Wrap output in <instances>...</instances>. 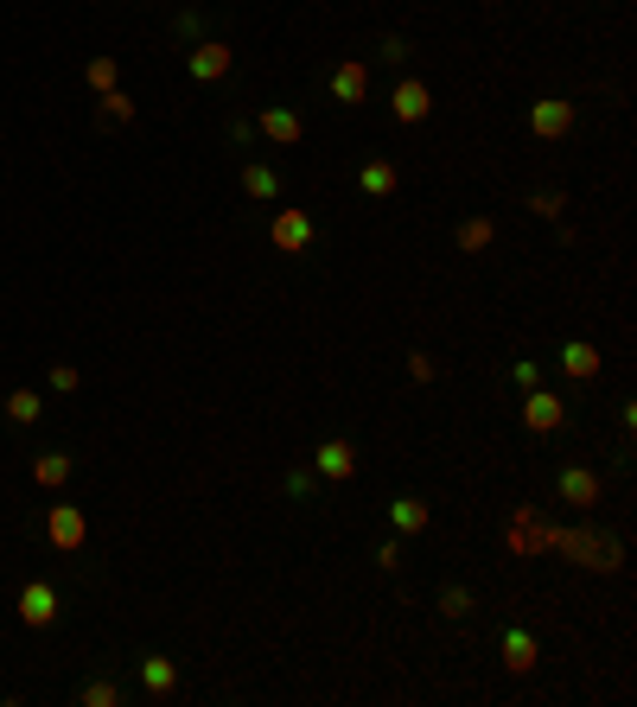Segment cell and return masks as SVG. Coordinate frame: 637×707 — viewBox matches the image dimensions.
<instances>
[{"label": "cell", "mask_w": 637, "mask_h": 707, "mask_svg": "<svg viewBox=\"0 0 637 707\" xmlns=\"http://www.w3.org/2000/svg\"><path fill=\"white\" fill-rule=\"evenodd\" d=\"M45 536H51V548H83V536H90V516H83L77 504H51V516H45Z\"/></svg>", "instance_id": "1"}, {"label": "cell", "mask_w": 637, "mask_h": 707, "mask_svg": "<svg viewBox=\"0 0 637 707\" xmlns=\"http://www.w3.org/2000/svg\"><path fill=\"white\" fill-rule=\"evenodd\" d=\"M268 243L281 255H306V249H313V217H306V211H281L268 223Z\"/></svg>", "instance_id": "2"}, {"label": "cell", "mask_w": 637, "mask_h": 707, "mask_svg": "<svg viewBox=\"0 0 637 707\" xmlns=\"http://www.w3.org/2000/svg\"><path fill=\"white\" fill-rule=\"evenodd\" d=\"M230 64H236V51L230 45H217V39H204L185 51V71H192V83H217V77H230Z\"/></svg>", "instance_id": "3"}, {"label": "cell", "mask_w": 637, "mask_h": 707, "mask_svg": "<svg viewBox=\"0 0 637 707\" xmlns=\"http://www.w3.org/2000/svg\"><path fill=\"white\" fill-rule=\"evenodd\" d=\"M523 427H529V434H555V427H567V402H561L555 389H529Z\"/></svg>", "instance_id": "4"}, {"label": "cell", "mask_w": 637, "mask_h": 707, "mask_svg": "<svg viewBox=\"0 0 637 707\" xmlns=\"http://www.w3.org/2000/svg\"><path fill=\"white\" fill-rule=\"evenodd\" d=\"M20 625H32V631L58 625V586H45V580L20 586Z\"/></svg>", "instance_id": "5"}, {"label": "cell", "mask_w": 637, "mask_h": 707, "mask_svg": "<svg viewBox=\"0 0 637 707\" xmlns=\"http://www.w3.org/2000/svg\"><path fill=\"white\" fill-rule=\"evenodd\" d=\"M529 128H536L542 141H561V134L574 128V102H561V96H542L536 109H529Z\"/></svg>", "instance_id": "6"}, {"label": "cell", "mask_w": 637, "mask_h": 707, "mask_svg": "<svg viewBox=\"0 0 637 707\" xmlns=\"http://www.w3.org/2000/svg\"><path fill=\"white\" fill-rule=\"evenodd\" d=\"M389 109H395V122H427V109H434V90H427L421 77H402V83H395V102H389Z\"/></svg>", "instance_id": "7"}, {"label": "cell", "mask_w": 637, "mask_h": 707, "mask_svg": "<svg viewBox=\"0 0 637 707\" xmlns=\"http://www.w3.org/2000/svg\"><path fill=\"white\" fill-rule=\"evenodd\" d=\"M313 472H319V478H332V485H338V478H351V472H357V446H351V440H319Z\"/></svg>", "instance_id": "8"}, {"label": "cell", "mask_w": 637, "mask_h": 707, "mask_svg": "<svg viewBox=\"0 0 637 707\" xmlns=\"http://www.w3.org/2000/svg\"><path fill=\"white\" fill-rule=\"evenodd\" d=\"M561 497H567L574 510H593V504H599V472H587V465H567V472H561Z\"/></svg>", "instance_id": "9"}, {"label": "cell", "mask_w": 637, "mask_h": 707, "mask_svg": "<svg viewBox=\"0 0 637 707\" xmlns=\"http://www.w3.org/2000/svg\"><path fill=\"white\" fill-rule=\"evenodd\" d=\"M561 370L574 376V383H593V376H599V344H587V338L561 344Z\"/></svg>", "instance_id": "10"}, {"label": "cell", "mask_w": 637, "mask_h": 707, "mask_svg": "<svg viewBox=\"0 0 637 707\" xmlns=\"http://www.w3.org/2000/svg\"><path fill=\"white\" fill-rule=\"evenodd\" d=\"M536 657H542V644L529 631H504V669H510V676H529Z\"/></svg>", "instance_id": "11"}, {"label": "cell", "mask_w": 637, "mask_h": 707, "mask_svg": "<svg viewBox=\"0 0 637 707\" xmlns=\"http://www.w3.org/2000/svg\"><path fill=\"white\" fill-rule=\"evenodd\" d=\"M255 128H262V134H268L274 147H294L300 134H306V122H300L294 109H262V122H255Z\"/></svg>", "instance_id": "12"}, {"label": "cell", "mask_w": 637, "mask_h": 707, "mask_svg": "<svg viewBox=\"0 0 637 707\" xmlns=\"http://www.w3.org/2000/svg\"><path fill=\"white\" fill-rule=\"evenodd\" d=\"M332 96L344 102V109H351V102H364V96H370V71H364V64H338V71H332Z\"/></svg>", "instance_id": "13"}, {"label": "cell", "mask_w": 637, "mask_h": 707, "mask_svg": "<svg viewBox=\"0 0 637 707\" xmlns=\"http://www.w3.org/2000/svg\"><path fill=\"white\" fill-rule=\"evenodd\" d=\"M243 192H249V198H262V204H274V198H281V179H274V166L249 160V166H243Z\"/></svg>", "instance_id": "14"}, {"label": "cell", "mask_w": 637, "mask_h": 707, "mask_svg": "<svg viewBox=\"0 0 637 707\" xmlns=\"http://www.w3.org/2000/svg\"><path fill=\"white\" fill-rule=\"evenodd\" d=\"M141 688H147V695H172V688H179V669H172V657H147V663H141Z\"/></svg>", "instance_id": "15"}, {"label": "cell", "mask_w": 637, "mask_h": 707, "mask_svg": "<svg viewBox=\"0 0 637 707\" xmlns=\"http://www.w3.org/2000/svg\"><path fill=\"white\" fill-rule=\"evenodd\" d=\"M389 523L402 529V536H421V529H427V504H421V497H395V504H389Z\"/></svg>", "instance_id": "16"}, {"label": "cell", "mask_w": 637, "mask_h": 707, "mask_svg": "<svg viewBox=\"0 0 637 707\" xmlns=\"http://www.w3.org/2000/svg\"><path fill=\"white\" fill-rule=\"evenodd\" d=\"M491 243H497V223L491 217H466V223H459V255H478Z\"/></svg>", "instance_id": "17"}, {"label": "cell", "mask_w": 637, "mask_h": 707, "mask_svg": "<svg viewBox=\"0 0 637 707\" xmlns=\"http://www.w3.org/2000/svg\"><path fill=\"white\" fill-rule=\"evenodd\" d=\"M357 185H364V198H389L395 192V160H370L357 172Z\"/></svg>", "instance_id": "18"}, {"label": "cell", "mask_w": 637, "mask_h": 707, "mask_svg": "<svg viewBox=\"0 0 637 707\" xmlns=\"http://www.w3.org/2000/svg\"><path fill=\"white\" fill-rule=\"evenodd\" d=\"M64 478H71V459L64 453H45V459H32V485H45V491H58Z\"/></svg>", "instance_id": "19"}, {"label": "cell", "mask_w": 637, "mask_h": 707, "mask_svg": "<svg viewBox=\"0 0 637 707\" xmlns=\"http://www.w3.org/2000/svg\"><path fill=\"white\" fill-rule=\"evenodd\" d=\"M0 408H7V421H20V427H32V421L45 415V408H39V395H32V389H13Z\"/></svg>", "instance_id": "20"}, {"label": "cell", "mask_w": 637, "mask_h": 707, "mask_svg": "<svg viewBox=\"0 0 637 707\" xmlns=\"http://www.w3.org/2000/svg\"><path fill=\"white\" fill-rule=\"evenodd\" d=\"M77 701H83V707H115V701H122V688H115V682H83Z\"/></svg>", "instance_id": "21"}, {"label": "cell", "mask_w": 637, "mask_h": 707, "mask_svg": "<svg viewBox=\"0 0 637 707\" xmlns=\"http://www.w3.org/2000/svg\"><path fill=\"white\" fill-rule=\"evenodd\" d=\"M83 77H90L96 96H109L115 90V58H90V71H83Z\"/></svg>", "instance_id": "22"}, {"label": "cell", "mask_w": 637, "mask_h": 707, "mask_svg": "<svg viewBox=\"0 0 637 707\" xmlns=\"http://www.w3.org/2000/svg\"><path fill=\"white\" fill-rule=\"evenodd\" d=\"M440 612L446 618H466L472 612V593H466V586H440Z\"/></svg>", "instance_id": "23"}, {"label": "cell", "mask_w": 637, "mask_h": 707, "mask_svg": "<svg viewBox=\"0 0 637 707\" xmlns=\"http://www.w3.org/2000/svg\"><path fill=\"white\" fill-rule=\"evenodd\" d=\"M102 115H109V122H134V102L122 90H109V96H102Z\"/></svg>", "instance_id": "24"}, {"label": "cell", "mask_w": 637, "mask_h": 707, "mask_svg": "<svg viewBox=\"0 0 637 707\" xmlns=\"http://www.w3.org/2000/svg\"><path fill=\"white\" fill-rule=\"evenodd\" d=\"M529 211H536V217H561V192H536V198H529Z\"/></svg>", "instance_id": "25"}, {"label": "cell", "mask_w": 637, "mask_h": 707, "mask_svg": "<svg viewBox=\"0 0 637 707\" xmlns=\"http://www.w3.org/2000/svg\"><path fill=\"white\" fill-rule=\"evenodd\" d=\"M408 376H415V383H434V357L415 351V357H408Z\"/></svg>", "instance_id": "26"}, {"label": "cell", "mask_w": 637, "mask_h": 707, "mask_svg": "<svg viewBox=\"0 0 637 707\" xmlns=\"http://www.w3.org/2000/svg\"><path fill=\"white\" fill-rule=\"evenodd\" d=\"M51 389L71 395V389H77V370H71V364H58V370H51Z\"/></svg>", "instance_id": "27"}, {"label": "cell", "mask_w": 637, "mask_h": 707, "mask_svg": "<svg viewBox=\"0 0 637 707\" xmlns=\"http://www.w3.org/2000/svg\"><path fill=\"white\" fill-rule=\"evenodd\" d=\"M376 567H383V574H395V567H402V548L383 542V548H376Z\"/></svg>", "instance_id": "28"}, {"label": "cell", "mask_w": 637, "mask_h": 707, "mask_svg": "<svg viewBox=\"0 0 637 707\" xmlns=\"http://www.w3.org/2000/svg\"><path fill=\"white\" fill-rule=\"evenodd\" d=\"M510 376H516V383H523V389H536V383H542V370H536V364H529V357H523V364H516Z\"/></svg>", "instance_id": "29"}, {"label": "cell", "mask_w": 637, "mask_h": 707, "mask_svg": "<svg viewBox=\"0 0 637 707\" xmlns=\"http://www.w3.org/2000/svg\"><path fill=\"white\" fill-rule=\"evenodd\" d=\"M313 491V472H287V497H306Z\"/></svg>", "instance_id": "30"}]
</instances>
